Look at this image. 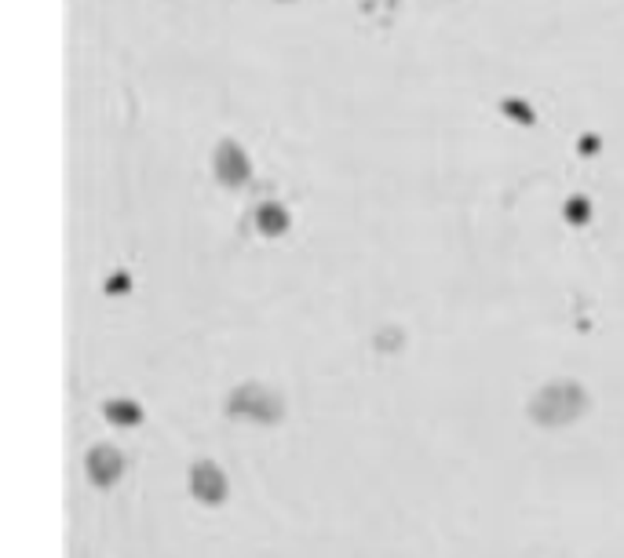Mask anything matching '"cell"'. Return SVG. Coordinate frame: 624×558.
Returning <instances> with one entry per match:
<instances>
[{
    "label": "cell",
    "mask_w": 624,
    "mask_h": 558,
    "mask_svg": "<svg viewBox=\"0 0 624 558\" xmlns=\"http://www.w3.org/2000/svg\"><path fill=\"white\" fill-rule=\"evenodd\" d=\"M584 405H588V394L570 380H559V383H548L530 405V416L537 424L544 427H562L577 420L584 413Z\"/></svg>",
    "instance_id": "6da1fadb"
},
{
    "label": "cell",
    "mask_w": 624,
    "mask_h": 558,
    "mask_svg": "<svg viewBox=\"0 0 624 558\" xmlns=\"http://www.w3.org/2000/svg\"><path fill=\"white\" fill-rule=\"evenodd\" d=\"M230 413L249 416L256 424H274L281 416V402L267 387H260V383H245V387H238V391L230 394Z\"/></svg>",
    "instance_id": "7a4b0ae2"
},
{
    "label": "cell",
    "mask_w": 624,
    "mask_h": 558,
    "mask_svg": "<svg viewBox=\"0 0 624 558\" xmlns=\"http://www.w3.org/2000/svg\"><path fill=\"white\" fill-rule=\"evenodd\" d=\"M212 172L223 186H245L252 179V161L238 139H219L216 154H212Z\"/></svg>",
    "instance_id": "3957f363"
},
{
    "label": "cell",
    "mask_w": 624,
    "mask_h": 558,
    "mask_svg": "<svg viewBox=\"0 0 624 558\" xmlns=\"http://www.w3.org/2000/svg\"><path fill=\"white\" fill-rule=\"evenodd\" d=\"M190 489H194V496L205 500V504H219V500L227 496V478H223V471H219L216 464L201 460V464L190 471Z\"/></svg>",
    "instance_id": "277c9868"
},
{
    "label": "cell",
    "mask_w": 624,
    "mask_h": 558,
    "mask_svg": "<svg viewBox=\"0 0 624 558\" xmlns=\"http://www.w3.org/2000/svg\"><path fill=\"white\" fill-rule=\"evenodd\" d=\"M117 475H121V456H117V449L99 445V449L88 453V478H92L95 486H114Z\"/></svg>",
    "instance_id": "5b68a950"
},
{
    "label": "cell",
    "mask_w": 624,
    "mask_h": 558,
    "mask_svg": "<svg viewBox=\"0 0 624 558\" xmlns=\"http://www.w3.org/2000/svg\"><path fill=\"white\" fill-rule=\"evenodd\" d=\"M256 227H260V234H267V238L285 234V230H289V212H285V205L263 201V205L256 208Z\"/></svg>",
    "instance_id": "8992f818"
},
{
    "label": "cell",
    "mask_w": 624,
    "mask_h": 558,
    "mask_svg": "<svg viewBox=\"0 0 624 558\" xmlns=\"http://www.w3.org/2000/svg\"><path fill=\"white\" fill-rule=\"evenodd\" d=\"M106 413H110V420H114V424H136V420H139V409L132 402H110V409H106Z\"/></svg>",
    "instance_id": "52a82bcc"
},
{
    "label": "cell",
    "mask_w": 624,
    "mask_h": 558,
    "mask_svg": "<svg viewBox=\"0 0 624 558\" xmlns=\"http://www.w3.org/2000/svg\"><path fill=\"white\" fill-rule=\"evenodd\" d=\"M566 216H570V223H584V219H588V201H584V197H570Z\"/></svg>",
    "instance_id": "ba28073f"
},
{
    "label": "cell",
    "mask_w": 624,
    "mask_h": 558,
    "mask_svg": "<svg viewBox=\"0 0 624 558\" xmlns=\"http://www.w3.org/2000/svg\"><path fill=\"white\" fill-rule=\"evenodd\" d=\"M278 4H292V0H278Z\"/></svg>",
    "instance_id": "9c48e42d"
}]
</instances>
